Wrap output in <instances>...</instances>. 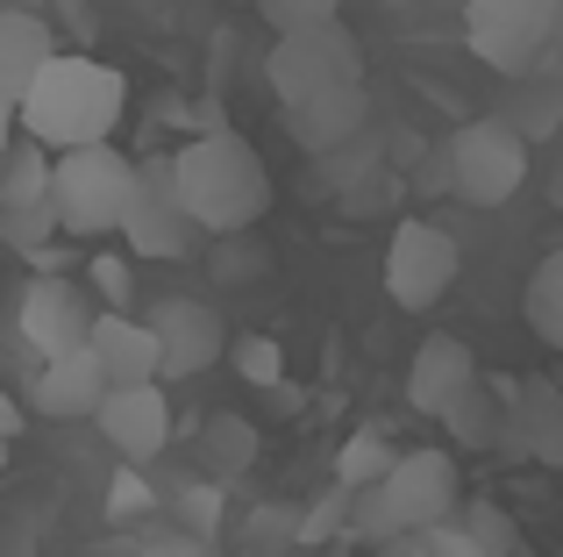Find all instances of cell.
<instances>
[{"label":"cell","mask_w":563,"mask_h":557,"mask_svg":"<svg viewBox=\"0 0 563 557\" xmlns=\"http://www.w3.org/2000/svg\"><path fill=\"white\" fill-rule=\"evenodd\" d=\"M435 422H450V444L456 450H485L499 436V386H485V372H478Z\"/></svg>","instance_id":"obj_18"},{"label":"cell","mask_w":563,"mask_h":557,"mask_svg":"<svg viewBox=\"0 0 563 557\" xmlns=\"http://www.w3.org/2000/svg\"><path fill=\"white\" fill-rule=\"evenodd\" d=\"M0 229H8L14 251H36V243H51L57 208H51V200H29V208H0Z\"/></svg>","instance_id":"obj_23"},{"label":"cell","mask_w":563,"mask_h":557,"mask_svg":"<svg viewBox=\"0 0 563 557\" xmlns=\"http://www.w3.org/2000/svg\"><path fill=\"white\" fill-rule=\"evenodd\" d=\"M471 379H478V358H471L464 336H428V343L413 350V364H407V401L421 407V415H442Z\"/></svg>","instance_id":"obj_15"},{"label":"cell","mask_w":563,"mask_h":557,"mask_svg":"<svg viewBox=\"0 0 563 557\" xmlns=\"http://www.w3.org/2000/svg\"><path fill=\"white\" fill-rule=\"evenodd\" d=\"M8 143H14V100L0 94V151H8Z\"/></svg>","instance_id":"obj_34"},{"label":"cell","mask_w":563,"mask_h":557,"mask_svg":"<svg viewBox=\"0 0 563 557\" xmlns=\"http://www.w3.org/2000/svg\"><path fill=\"white\" fill-rule=\"evenodd\" d=\"M108 450H122L129 465H151L157 450L172 444V401H165V379H143V386H114L108 401L93 407Z\"/></svg>","instance_id":"obj_11"},{"label":"cell","mask_w":563,"mask_h":557,"mask_svg":"<svg viewBox=\"0 0 563 557\" xmlns=\"http://www.w3.org/2000/svg\"><path fill=\"white\" fill-rule=\"evenodd\" d=\"M0 465H8V436H0Z\"/></svg>","instance_id":"obj_36"},{"label":"cell","mask_w":563,"mask_h":557,"mask_svg":"<svg viewBox=\"0 0 563 557\" xmlns=\"http://www.w3.org/2000/svg\"><path fill=\"white\" fill-rule=\"evenodd\" d=\"M272 29H307V22H335L343 0H257Z\"/></svg>","instance_id":"obj_27"},{"label":"cell","mask_w":563,"mask_h":557,"mask_svg":"<svg viewBox=\"0 0 563 557\" xmlns=\"http://www.w3.org/2000/svg\"><path fill=\"white\" fill-rule=\"evenodd\" d=\"M114 237H129L136 258H186L192 251V215L179 208V186H172V165H136V194H129V215Z\"/></svg>","instance_id":"obj_9"},{"label":"cell","mask_w":563,"mask_h":557,"mask_svg":"<svg viewBox=\"0 0 563 557\" xmlns=\"http://www.w3.org/2000/svg\"><path fill=\"white\" fill-rule=\"evenodd\" d=\"M464 529H471V544H478L485 557H507L521 536H514V522L499 515V507H464Z\"/></svg>","instance_id":"obj_26"},{"label":"cell","mask_w":563,"mask_h":557,"mask_svg":"<svg viewBox=\"0 0 563 557\" xmlns=\"http://www.w3.org/2000/svg\"><path fill=\"white\" fill-rule=\"evenodd\" d=\"M100 401H108V379H100V364H93V350H86V343L43 358V372H36V407H43V415L79 422V415H93Z\"/></svg>","instance_id":"obj_16"},{"label":"cell","mask_w":563,"mask_h":557,"mask_svg":"<svg viewBox=\"0 0 563 557\" xmlns=\"http://www.w3.org/2000/svg\"><path fill=\"white\" fill-rule=\"evenodd\" d=\"M521 307H528V329H536L550 350H563V251H550V258L536 265Z\"/></svg>","instance_id":"obj_20"},{"label":"cell","mask_w":563,"mask_h":557,"mask_svg":"<svg viewBox=\"0 0 563 557\" xmlns=\"http://www.w3.org/2000/svg\"><path fill=\"white\" fill-rule=\"evenodd\" d=\"M421 544H428V557H485L478 544H471V529H464V522H435V529H421Z\"/></svg>","instance_id":"obj_28"},{"label":"cell","mask_w":563,"mask_h":557,"mask_svg":"<svg viewBox=\"0 0 563 557\" xmlns=\"http://www.w3.org/2000/svg\"><path fill=\"white\" fill-rule=\"evenodd\" d=\"M93 278H100V293H108V301H122V293H129V265H114V258H100Z\"/></svg>","instance_id":"obj_31"},{"label":"cell","mask_w":563,"mask_h":557,"mask_svg":"<svg viewBox=\"0 0 563 557\" xmlns=\"http://www.w3.org/2000/svg\"><path fill=\"white\" fill-rule=\"evenodd\" d=\"M129 194H136V157H122L114 143H86V151L51 157V208H57V229H71V237L122 229Z\"/></svg>","instance_id":"obj_4"},{"label":"cell","mask_w":563,"mask_h":557,"mask_svg":"<svg viewBox=\"0 0 563 557\" xmlns=\"http://www.w3.org/2000/svg\"><path fill=\"white\" fill-rule=\"evenodd\" d=\"M264 79H272L278 108L286 100H314V94H343V86H364V51L343 29V14L335 22H307V29H278V51L264 65Z\"/></svg>","instance_id":"obj_5"},{"label":"cell","mask_w":563,"mask_h":557,"mask_svg":"<svg viewBox=\"0 0 563 557\" xmlns=\"http://www.w3.org/2000/svg\"><path fill=\"white\" fill-rule=\"evenodd\" d=\"M550 200H556V208H563V157H556V165H550Z\"/></svg>","instance_id":"obj_35"},{"label":"cell","mask_w":563,"mask_h":557,"mask_svg":"<svg viewBox=\"0 0 563 557\" xmlns=\"http://www.w3.org/2000/svg\"><path fill=\"white\" fill-rule=\"evenodd\" d=\"M172 186H179V208L192 215V229H214V237H243L272 208V172H264L257 143L235 136V129L192 136L172 157Z\"/></svg>","instance_id":"obj_2"},{"label":"cell","mask_w":563,"mask_h":557,"mask_svg":"<svg viewBox=\"0 0 563 557\" xmlns=\"http://www.w3.org/2000/svg\"><path fill=\"white\" fill-rule=\"evenodd\" d=\"M143 557H214V550H207V536L179 529V536H157V544H143Z\"/></svg>","instance_id":"obj_30"},{"label":"cell","mask_w":563,"mask_h":557,"mask_svg":"<svg viewBox=\"0 0 563 557\" xmlns=\"http://www.w3.org/2000/svg\"><path fill=\"white\" fill-rule=\"evenodd\" d=\"M29 200H51V151L22 136L0 151V208H29Z\"/></svg>","instance_id":"obj_19"},{"label":"cell","mask_w":563,"mask_h":557,"mask_svg":"<svg viewBox=\"0 0 563 557\" xmlns=\"http://www.w3.org/2000/svg\"><path fill=\"white\" fill-rule=\"evenodd\" d=\"M86 350H93V364H100V379H108V393L114 386H143V379H157V336L143 329V321H129V315H93V329H86Z\"/></svg>","instance_id":"obj_14"},{"label":"cell","mask_w":563,"mask_h":557,"mask_svg":"<svg viewBox=\"0 0 563 557\" xmlns=\"http://www.w3.org/2000/svg\"><path fill=\"white\" fill-rule=\"evenodd\" d=\"M372 108H364V86H343V94H314V100H286V129L300 151L335 157L350 136H364Z\"/></svg>","instance_id":"obj_13"},{"label":"cell","mask_w":563,"mask_h":557,"mask_svg":"<svg viewBox=\"0 0 563 557\" xmlns=\"http://www.w3.org/2000/svg\"><path fill=\"white\" fill-rule=\"evenodd\" d=\"M86 329H93V301H86L71 278H36L22 293V336L36 358H57V350H79Z\"/></svg>","instance_id":"obj_12"},{"label":"cell","mask_w":563,"mask_h":557,"mask_svg":"<svg viewBox=\"0 0 563 557\" xmlns=\"http://www.w3.org/2000/svg\"><path fill=\"white\" fill-rule=\"evenodd\" d=\"M229 358H235V372H243L250 386L286 393V350H278V336H235Z\"/></svg>","instance_id":"obj_22"},{"label":"cell","mask_w":563,"mask_h":557,"mask_svg":"<svg viewBox=\"0 0 563 557\" xmlns=\"http://www.w3.org/2000/svg\"><path fill=\"white\" fill-rule=\"evenodd\" d=\"M14 429H22V407H14V393L0 386V436H8V444H14Z\"/></svg>","instance_id":"obj_32"},{"label":"cell","mask_w":563,"mask_h":557,"mask_svg":"<svg viewBox=\"0 0 563 557\" xmlns=\"http://www.w3.org/2000/svg\"><path fill=\"white\" fill-rule=\"evenodd\" d=\"M456 515V458L450 450H407L378 487L350 501V529L364 544H393V536H421Z\"/></svg>","instance_id":"obj_3"},{"label":"cell","mask_w":563,"mask_h":557,"mask_svg":"<svg viewBox=\"0 0 563 557\" xmlns=\"http://www.w3.org/2000/svg\"><path fill=\"white\" fill-rule=\"evenodd\" d=\"M207 458H214L221 479H235L250 465V429L243 422H207Z\"/></svg>","instance_id":"obj_25"},{"label":"cell","mask_w":563,"mask_h":557,"mask_svg":"<svg viewBox=\"0 0 563 557\" xmlns=\"http://www.w3.org/2000/svg\"><path fill=\"white\" fill-rule=\"evenodd\" d=\"M550 29H556V0H471L464 8V36L478 51V65L507 72V79L542 57Z\"/></svg>","instance_id":"obj_8"},{"label":"cell","mask_w":563,"mask_h":557,"mask_svg":"<svg viewBox=\"0 0 563 557\" xmlns=\"http://www.w3.org/2000/svg\"><path fill=\"white\" fill-rule=\"evenodd\" d=\"M456 272H464V251H456V237L435 229V222H399L393 243H385V293H393V307H407V315L435 307L442 293L456 286Z\"/></svg>","instance_id":"obj_7"},{"label":"cell","mask_w":563,"mask_h":557,"mask_svg":"<svg viewBox=\"0 0 563 557\" xmlns=\"http://www.w3.org/2000/svg\"><path fill=\"white\" fill-rule=\"evenodd\" d=\"M442 179L471 208H507L528 179V136L507 122H464L442 143Z\"/></svg>","instance_id":"obj_6"},{"label":"cell","mask_w":563,"mask_h":557,"mask_svg":"<svg viewBox=\"0 0 563 557\" xmlns=\"http://www.w3.org/2000/svg\"><path fill=\"white\" fill-rule=\"evenodd\" d=\"M385 472H393V450H385L372 429H357V436L343 444V458H335V487H343V493H364V487H378Z\"/></svg>","instance_id":"obj_21"},{"label":"cell","mask_w":563,"mask_h":557,"mask_svg":"<svg viewBox=\"0 0 563 557\" xmlns=\"http://www.w3.org/2000/svg\"><path fill=\"white\" fill-rule=\"evenodd\" d=\"M129 108V79L100 57H71L57 51L51 65L29 79V94L14 100V129L43 151H86V143H108L114 122Z\"/></svg>","instance_id":"obj_1"},{"label":"cell","mask_w":563,"mask_h":557,"mask_svg":"<svg viewBox=\"0 0 563 557\" xmlns=\"http://www.w3.org/2000/svg\"><path fill=\"white\" fill-rule=\"evenodd\" d=\"M143 329L157 336V379H192V372H207V364L221 358V343H229L221 315H214L207 301H186V293L157 301Z\"/></svg>","instance_id":"obj_10"},{"label":"cell","mask_w":563,"mask_h":557,"mask_svg":"<svg viewBox=\"0 0 563 557\" xmlns=\"http://www.w3.org/2000/svg\"><path fill=\"white\" fill-rule=\"evenodd\" d=\"M51 57H57V36H51V22H43V14H29V8H0V94L22 100V94H29V79H36Z\"/></svg>","instance_id":"obj_17"},{"label":"cell","mask_w":563,"mask_h":557,"mask_svg":"<svg viewBox=\"0 0 563 557\" xmlns=\"http://www.w3.org/2000/svg\"><path fill=\"white\" fill-rule=\"evenodd\" d=\"M385 557H428V544H421V536H393V544H378Z\"/></svg>","instance_id":"obj_33"},{"label":"cell","mask_w":563,"mask_h":557,"mask_svg":"<svg viewBox=\"0 0 563 557\" xmlns=\"http://www.w3.org/2000/svg\"><path fill=\"white\" fill-rule=\"evenodd\" d=\"M143 507H151V493H143V479H136V472H122V479H114V493H108V515H114V522H136Z\"/></svg>","instance_id":"obj_29"},{"label":"cell","mask_w":563,"mask_h":557,"mask_svg":"<svg viewBox=\"0 0 563 557\" xmlns=\"http://www.w3.org/2000/svg\"><path fill=\"white\" fill-rule=\"evenodd\" d=\"M350 501H357V493H343V487H335V493H321V501L307 507L300 522H292V536H300V544H329V536L350 522Z\"/></svg>","instance_id":"obj_24"}]
</instances>
